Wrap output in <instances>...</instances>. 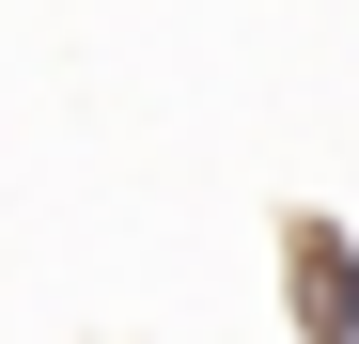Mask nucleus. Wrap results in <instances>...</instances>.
Listing matches in <instances>:
<instances>
[{
  "label": "nucleus",
  "instance_id": "f257e3e1",
  "mask_svg": "<svg viewBox=\"0 0 359 344\" xmlns=\"http://www.w3.org/2000/svg\"><path fill=\"white\" fill-rule=\"evenodd\" d=\"M281 298H297V344H359V251H344V219H281Z\"/></svg>",
  "mask_w": 359,
  "mask_h": 344
}]
</instances>
